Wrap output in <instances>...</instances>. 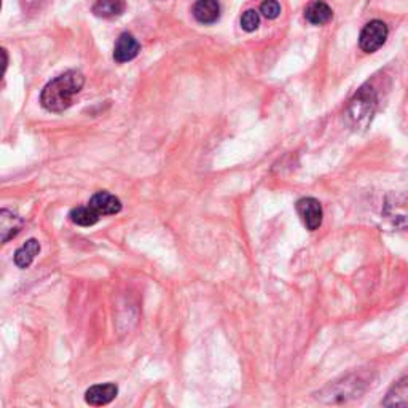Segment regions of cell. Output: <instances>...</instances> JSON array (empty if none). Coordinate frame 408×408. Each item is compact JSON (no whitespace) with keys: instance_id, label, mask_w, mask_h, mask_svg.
I'll return each mask as SVG.
<instances>
[{"instance_id":"1","label":"cell","mask_w":408,"mask_h":408,"mask_svg":"<svg viewBox=\"0 0 408 408\" xmlns=\"http://www.w3.org/2000/svg\"><path fill=\"white\" fill-rule=\"evenodd\" d=\"M85 85V76L80 70H67L47 83L40 94L42 106L48 112L61 113L72 106L74 98Z\"/></svg>"},{"instance_id":"2","label":"cell","mask_w":408,"mask_h":408,"mask_svg":"<svg viewBox=\"0 0 408 408\" xmlns=\"http://www.w3.org/2000/svg\"><path fill=\"white\" fill-rule=\"evenodd\" d=\"M375 98L373 91H368L367 88H362L359 93L356 94V98L351 101L348 107L346 117L349 125L353 126V130H359V128H366L368 121L372 120V115L375 112Z\"/></svg>"},{"instance_id":"3","label":"cell","mask_w":408,"mask_h":408,"mask_svg":"<svg viewBox=\"0 0 408 408\" xmlns=\"http://www.w3.org/2000/svg\"><path fill=\"white\" fill-rule=\"evenodd\" d=\"M387 38V26L380 21V19H375V21H370L366 28L361 32L359 45L362 51L366 53H375L376 50H380L382 45H385Z\"/></svg>"},{"instance_id":"4","label":"cell","mask_w":408,"mask_h":408,"mask_svg":"<svg viewBox=\"0 0 408 408\" xmlns=\"http://www.w3.org/2000/svg\"><path fill=\"white\" fill-rule=\"evenodd\" d=\"M297 212L310 232H314L322 225V206L316 198H302L297 201Z\"/></svg>"},{"instance_id":"5","label":"cell","mask_w":408,"mask_h":408,"mask_svg":"<svg viewBox=\"0 0 408 408\" xmlns=\"http://www.w3.org/2000/svg\"><path fill=\"white\" fill-rule=\"evenodd\" d=\"M140 51V43L136 40V37L130 32H123L118 37L117 43H115V50H113V60L123 64L128 61H132L134 57L139 55Z\"/></svg>"},{"instance_id":"6","label":"cell","mask_w":408,"mask_h":408,"mask_svg":"<svg viewBox=\"0 0 408 408\" xmlns=\"http://www.w3.org/2000/svg\"><path fill=\"white\" fill-rule=\"evenodd\" d=\"M88 206L91 208L96 214L101 215H115L121 210V201L117 196L108 193V191H98L89 200Z\"/></svg>"},{"instance_id":"7","label":"cell","mask_w":408,"mask_h":408,"mask_svg":"<svg viewBox=\"0 0 408 408\" xmlns=\"http://www.w3.org/2000/svg\"><path fill=\"white\" fill-rule=\"evenodd\" d=\"M118 386L113 382H106V385H96L91 386L85 394L86 404L93 407H102L110 404V402L117 397Z\"/></svg>"},{"instance_id":"8","label":"cell","mask_w":408,"mask_h":408,"mask_svg":"<svg viewBox=\"0 0 408 408\" xmlns=\"http://www.w3.org/2000/svg\"><path fill=\"white\" fill-rule=\"evenodd\" d=\"M24 220L8 209H0V244L15 238L21 232Z\"/></svg>"},{"instance_id":"9","label":"cell","mask_w":408,"mask_h":408,"mask_svg":"<svg viewBox=\"0 0 408 408\" xmlns=\"http://www.w3.org/2000/svg\"><path fill=\"white\" fill-rule=\"evenodd\" d=\"M193 16L201 24H212L220 16V5L217 0H198L193 6Z\"/></svg>"},{"instance_id":"10","label":"cell","mask_w":408,"mask_h":408,"mask_svg":"<svg viewBox=\"0 0 408 408\" xmlns=\"http://www.w3.org/2000/svg\"><path fill=\"white\" fill-rule=\"evenodd\" d=\"M334 13H332L330 6L324 2V0H312V2L306 6L305 10V18L306 21H310L314 26H322L327 24Z\"/></svg>"},{"instance_id":"11","label":"cell","mask_w":408,"mask_h":408,"mask_svg":"<svg viewBox=\"0 0 408 408\" xmlns=\"http://www.w3.org/2000/svg\"><path fill=\"white\" fill-rule=\"evenodd\" d=\"M126 10L125 0H98L93 5V13L99 18H117L121 16Z\"/></svg>"},{"instance_id":"12","label":"cell","mask_w":408,"mask_h":408,"mask_svg":"<svg viewBox=\"0 0 408 408\" xmlns=\"http://www.w3.org/2000/svg\"><path fill=\"white\" fill-rule=\"evenodd\" d=\"M40 252V242L37 239H29L26 241V244L18 249L15 254V264L19 268H29L32 265V261L35 260V257Z\"/></svg>"},{"instance_id":"13","label":"cell","mask_w":408,"mask_h":408,"mask_svg":"<svg viewBox=\"0 0 408 408\" xmlns=\"http://www.w3.org/2000/svg\"><path fill=\"white\" fill-rule=\"evenodd\" d=\"M70 220H72L75 225L80 227H91L94 223H98L99 215L94 212V210L89 206H79L70 210Z\"/></svg>"},{"instance_id":"14","label":"cell","mask_w":408,"mask_h":408,"mask_svg":"<svg viewBox=\"0 0 408 408\" xmlns=\"http://www.w3.org/2000/svg\"><path fill=\"white\" fill-rule=\"evenodd\" d=\"M407 394H408L407 376H404V378L395 382L391 391L387 392V397H386L385 402H382V405H386V407H394V405L405 407L407 402H408L407 400Z\"/></svg>"},{"instance_id":"15","label":"cell","mask_w":408,"mask_h":408,"mask_svg":"<svg viewBox=\"0 0 408 408\" xmlns=\"http://www.w3.org/2000/svg\"><path fill=\"white\" fill-rule=\"evenodd\" d=\"M260 24V16L259 13L255 10H247L242 13L241 16V28L244 29L246 32H254L255 29L259 28Z\"/></svg>"},{"instance_id":"16","label":"cell","mask_w":408,"mask_h":408,"mask_svg":"<svg viewBox=\"0 0 408 408\" xmlns=\"http://www.w3.org/2000/svg\"><path fill=\"white\" fill-rule=\"evenodd\" d=\"M260 11L268 19H276L280 13V5L278 0H265L260 6Z\"/></svg>"},{"instance_id":"17","label":"cell","mask_w":408,"mask_h":408,"mask_svg":"<svg viewBox=\"0 0 408 408\" xmlns=\"http://www.w3.org/2000/svg\"><path fill=\"white\" fill-rule=\"evenodd\" d=\"M6 67H8V53L4 48H0V80L5 75Z\"/></svg>"},{"instance_id":"18","label":"cell","mask_w":408,"mask_h":408,"mask_svg":"<svg viewBox=\"0 0 408 408\" xmlns=\"http://www.w3.org/2000/svg\"><path fill=\"white\" fill-rule=\"evenodd\" d=\"M0 8H2V0H0Z\"/></svg>"}]
</instances>
